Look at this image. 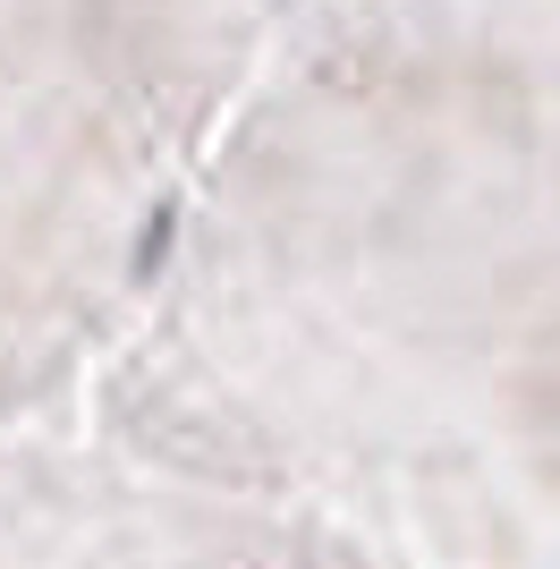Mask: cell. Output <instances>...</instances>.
<instances>
[{"mask_svg":"<svg viewBox=\"0 0 560 569\" xmlns=\"http://www.w3.org/2000/svg\"><path fill=\"white\" fill-rule=\"evenodd\" d=\"M170 238H179V204H153V221H144V238H137V281H153L162 272V256H170Z\"/></svg>","mask_w":560,"mask_h":569,"instance_id":"1","label":"cell"}]
</instances>
